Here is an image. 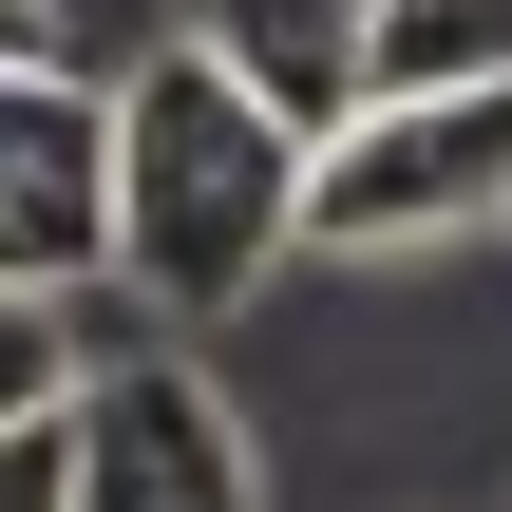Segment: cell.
I'll list each match as a JSON object with an SVG mask.
<instances>
[{
  "label": "cell",
  "instance_id": "cell-1",
  "mask_svg": "<svg viewBox=\"0 0 512 512\" xmlns=\"http://www.w3.org/2000/svg\"><path fill=\"white\" fill-rule=\"evenodd\" d=\"M114 152H133L114 285H133L152 323H228V304H266V285L304 266V171H323V133H304L228 38L171 19V38L114 76Z\"/></svg>",
  "mask_w": 512,
  "mask_h": 512
},
{
  "label": "cell",
  "instance_id": "cell-2",
  "mask_svg": "<svg viewBox=\"0 0 512 512\" xmlns=\"http://www.w3.org/2000/svg\"><path fill=\"white\" fill-rule=\"evenodd\" d=\"M512 228V76L494 95H361L304 171V266H437Z\"/></svg>",
  "mask_w": 512,
  "mask_h": 512
},
{
  "label": "cell",
  "instance_id": "cell-3",
  "mask_svg": "<svg viewBox=\"0 0 512 512\" xmlns=\"http://www.w3.org/2000/svg\"><path fill=\"white\" fill-rule=\"evenodd\" d=\"M114 209H133L114 76H76V57H0V285H19V304L114 285Z\"/></svg>",
  "mask_w": 512,
  "mask_h": 512
},
{
  "label": "cell",
  "instance_id": "cell-4",
  "mask_svg": "<svg viewBox=\"0 0 512 512\" xmlns=\"http://www.w3.org/2000/svg\"><path fill=\"white\" fill-rule=\"evenodd\" d=\"M76 512H266V456H247L228 380H190L171 342H114L76 380Z\"/></svg>",
  "mask_w": 512,
  "mask_h": 512
},
{
  "label": "cell",
  "instance_id": "cell-5",
  "mask_svg": "<svg viewBox=\"0 0 512 512\" xmlns=\"http://www.w3.org/2000/svg\"><path fill=\"white\" fill-rule=\"evenodd\" d=\"M171 19H190V38H228L304 133H342V114L380 95V0H171Z\"/></svg>",
  "mask_w": 512,
  "mask_h": 512
},
{
  "label": "cell",
  "instance_id": "cell-6",
  "mask_svg": "<svg viewBox=\"0 0 512 512\" xmlns=\"http://www.w3.org/2000/svg\"><path fill=\"white\" fill-rule=\"evenodd\" d=\"M512 0H380V95H494Z\"/></svg>",
  "mask_w": 512,
  "mask_h": 512
},
{
  "label": "cell",
  "instance_id": "cell-7",
  "mask_svg": "<svg viewBox=\"0 0 512 512\" xmlns=\"http://www.w3.org/2000/svg\"><path fill=\"white\" fill-rule=\"evenodd\" d=\"M0 512H76V380L0 399Z\"/></svg>",
  "mask_w": 512,
  "mask_h": 512
}]
</instances>
